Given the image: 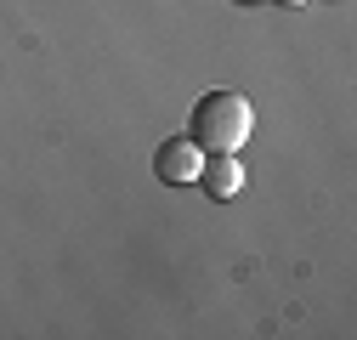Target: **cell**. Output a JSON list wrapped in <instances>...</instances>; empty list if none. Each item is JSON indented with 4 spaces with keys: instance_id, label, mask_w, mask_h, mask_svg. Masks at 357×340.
<instances>
[{
    "instance_id": "obj_1",
    "label": "cell",
    "mask_w": 357,
    "mask_h": 340,
    "mask_svg": "<svg viewBox=\"0 0 357 340\" xmlns=\"http://www.w3.org/2000/svg\"><path fill=\"white\" fill-rule=\"evenodd\" d=\"M250 131H255V108L238 91H204L188 114V137L204 153H238L250 142Z\"/></svg>"
},
{
    "instance_id": "obj_5",
    "label": "cell",
    "mask_w": 357,
    "mask_h": 340,
    "mask_svg": "<svg viewBox=\"0 0 357 340\" xmlns=\"http://www.w3.org/2000/svg\"><path fill=\"white\" fill-rule=\"evenodd\" d=\"M244 6H255V0H244Z\"/></svg>"
},
{
    "instance_id": "obj_3",
    "label": "cell",
    "mask_w": 357,
    "mask_h": 340,
    "mask_svg": "<svg viewBox=\"0 0 357 340\" xmlns=\"http://www.w3.org/2000/svg\"><path fill=\"white\" fill-rule=\"evenodd\" d=\"M199 187L210 193V199H238L244 193V164H238V153H204V164H199Z\"/></svg>"
},
{
    "instance_id": "obj_4",
    "label": "cell",
    "mask_w": 357,
    "mask_h": 340,
    "mask_svg": "<svg viewBox=\"0 0 357 340\" xmlns=\"http://www.w3.org/2000/svg\"><path fill=\"white\" fill-rule=\"evenodd\" d=\"M278 6H306V0H278Z\"/></svg>"
},
{
    "instance_id": "obj_2",
    "label": "cell",
    "mask_w": 357,
    "mask_h": 340,
    "mask_svg": "<svg viewBox=\"0 0 357 340\" xmlns=\"http://www.w3.org/2000/svg\"><path fill=\"white\" fill-rule=\"evenodd\" d=\"M199 164H204V148L182 131V137H165L159 148H153V176L165 182V187H188V182H199Z\"/></svg>"
}]
</instances>
